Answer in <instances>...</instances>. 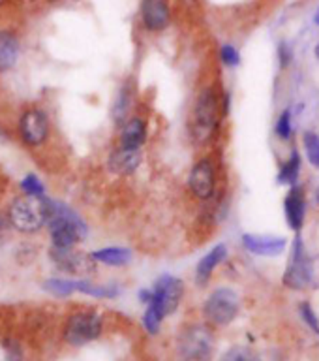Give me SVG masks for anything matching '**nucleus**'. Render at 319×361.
<instances>
[{
    "mask_svg": "<svg viewBox=\"0 0 319 361\" xmlns=\"http://www.w3.org/2000/svg\"><path fill=\"white\" fill-rule=\"evenodd\" d=\"M49 233L53 248L68 250L77 241L87 235V226L75 211L61 202H51L49 200Z\"/></svg>",
    "mask_w": 319,
    "mask_h": 361,
    "instance_id": "1",
    "label": "nucleus"
},
{
    "mask_svg": "<svg viewBox=\"0 0 319 361\" xmlns=\"http://www.w3.org/2000/svg\"><path fill=\"white\" fill-rule=\"evenodd\" d=\"M220 113H222V104H220L218 90L214 87L203 89L194 104L190 121L192 137L197 143H208L213 140L214 132L218 128Z\"/></svg>",
    "mask_w": 319,
    "mask_h": 361,
    "instance_id": "2",
    "label": "nucleus"
},
{
    "mask_svg": "<svg viewBox=\"0 0 319 361\" xmlns=\"http://www.w3.org/2000/svg\"><path fill=\"white\" fill-rule=\"evenodd\" d=\"M49 219V200L44 196L19 197L11 203L10 220L19 231H38Z\"/></svg>",
    "mask_w": 319,
    "mask_h": 361,
    "instance_id": "3",
    "label": "nucleus"
},
{
    "mask_svg": "<svg viewBox=\"0 0 319 361\" xmlns=\"http://www.w3.org/2000/svg\"><path fill=\"white\" fill-rule=\"evenodd\" d=\"M177 352L182 361H208L214 352V337L201 324L184 327L177 341Z\"/></svg>",
    "mask_w": 319,
    "mask_h": 361,
    "instance_id": "4",
    "label": "nucleus"
},
{
    "mask_svg": "<svg viewBox=\"0 0 319 361\" xmlns=\"http://www.w3.org/2000/svg\"><path fill=\"white\" fill-rule=\"evenodd\" d=\"M241 310V299L233 288H216L203 305V314L214 326H230Z\"/></svg>",
    "mask_w": 319,
    "mask_h": 361,
    "instance_id": "5",
    "label": "nucleus"
},
{
    "mask_svg": "<svg viewBox=\"0 0 319 361\" xmlns=\"http://www.w3.org/2000/svg\"><path fill=\"white\" fill-rule=\"evenodd\" d=\"M312 279H314V264H312V258H310L306 248H304L303 239L295 237L292 248V259H289V264H287L286 271H284L282 282L289 290L299 292V290L308 288Z\"/></svg>",
    "mask_w": 319,
    "mask_h": 361,
    "instance_id": "6",
    "label": "nucleus"
},
{
    "mask_svg": "<svg viewBox=\"0 0 319 361\" xmlns=\"http://www.w3.org/2000/svg\"><path fill=\"white\" fill-rule=\"evenodd\" d=\"M101 329H104V318L98 312H92V310L77 312L68 318L64 338L72 346H83L100 337Z\"/></svg>",
    "mask_w": 319,
    "mask_h": 361,
    "instance_id": "7",
    "label": "nucleus"
},
{
    "mask_svg": "<svg viewBox=\"0 0 319 361\" xmlns=\"http://www.w3.org/2000/svg\"><path fill=\"white\" fill-rule=\"evenodd\" d=\"M152 292H154V298L149 305L165 318L179 309L180 299L184 295V282L173 275H162L152 288Z\"/></svg>",
    "mask_w": 319,
    "mask_h": 361,
    "instance_id": "8",
    "label": "nucleus"
},
{
    "mask_svg": "<svg viewBox=\"0 0 319 361\" xmlns=\"http://www.w3.org/2000/svg\"><path fill=\"white\" fill-rule=\"evenodd\" d=\"M188 188L197 200H208L216 190V164L211 157L197 160L188 175Z\"/></svg>",
    "mask_w": 319,
    "mask_h": 361,
    "instance_id": "9",
    "label": "nucleus"
},
{
    "mask_svg": "<svg viewBox=\"0 0 319 361\" xmlns=\"http://www.w3.org/2000/svg\"><path fill=\"white\" fill-rule=\"evenodd\" d=\"M141 21L149 32H162L171 23L168 0H141Z\"/></svg>",
    "mask_w": 319,
    "mask_h": 361,
    "instance_id": "10",
    "label": "nucleus"
},
{
    "mask_svg": "<svg viewBox=\"0 0 319 361\" xmlns=\"http://www.w3.org/2000/svg\"><path fill=\"white\" fill-rule=\"evenodd\" d=\"M242 247L246 248L248 252L256 254V256H280L287 248V239L280 235H261V233H244L242 235Z\"/></svg>",
    "mask_w": 319,
    "mask_h": 361,
    "instance_id": "11",
    "label": "nucleus"
},
{
    "mask_svg": "<svg viewBox=\"0 0 319 361\" xmlns=\"http://www.w3.org/2000/svg\"><path fill=\"white\" fill-rule=\"evenodd\" d=\"M284 214H286V222L295 233L303 230L304 216H306V196L301 185L289 186L284 197Z\"/></svg>",
    "mask_w": 319,
    "mask_h": 361,
    "instance_id": "12",
    "label": "nucleus"
},
{
    "mask_svg": "<svg viewBox=\"0 0 319 361\" xmlns=\"http://www.w3.org/2000/svg\"><path fill=\"white\" fill-rule=\"evenodd\" d=\"M49 134V121L44 111L30 109L21 117V135L28 145H39L44 143Z\"/></svg>",
    "mask_w": 319,
    "mask_h": 361,
    "instance_id": "13",
    "label": "nucleus"
},
{
    "mask_svg": "<svg viewBox=\"0 0 319 361\" xmlns=\"http://www.w3.org/2000/svg\"><path fill=\"white\" fill-rule=\"evenodd\" d=\"M51 256H53V259H55V264L58 265L62 271H66V273L85 275V273L94 271L96 259L92 258V256H85V254L81 252H73L72 248H68V250L53 248Z\"/></svg>",
    "mask_w": 319,
    "mask_h": 361,
    "instance_id": "14",
    "label": "nucleus"
},
{
    "mask_svg": "<svg viewBox=\"0 0 319 361\" xmlns=\"http://www.w3.org/2000/svg\"><path fill=\"white\" fill-rule=\"evenodd\" d=\"M141 160H143L141 149H124V147H120V149L111 152V157L107 160V166H109L113 173L130 175L139 168Z\"/></svg>",
    "mask_w": 319,
    "mask_h": 361,
    "instance_id": "15",
    "label": "nucleus"
},
{
    "mask_svg": "<svg viewBox=\"0 0 319 361\" xmlns=\"http://www.w3.org/2000/svg\"><path fill=\"white\" fill-rule=\"evenodd\" d=\"M227 258V247H225L224 243H218L216 247H213L208 250L205 256H203L196 265V282L197 284H207L208 279L213 276V273L216 271L224 259Z\"/></svg>",
    "mask_w": 319,
    "mask_h": 361,
    "instance_id": "16",
    "label": "nucleus"
},
{
    "mask_svg": "<svg viewBox=\"0 0 319 361\" xmlns=\"http://www.w3.org/2000/svg\"><path fill=\"white\" fill-rule=\"evenodd\" d=\"M146 141V121L143 117H132L126 121L120 132V147L141 149Z\"/></svg>",
    "mask_w": 319,
    "mask_h": 361,
    "instance_id": "17",
    "label": "nucleus"
},
{
    "mask_svg": "<svg viewBox=\"0 0 319 361\" xmlns=\"http://www.w3.org/2000/svg\"><path fill=\"white\" fill-rule=\"evenodd\" d=\"M90 256H92L96 262L111 265V267H123V265H128L130 262H132V250L126 247L100 248V250H94Z\"/></svg>",
    "mask_w": 319,
    "mask_h": 361,
    "instance_id": "18",
    "label": "nucleus"
},
{
    "mask_svg": "<svg viewBox=\"0 0 319 361\" xmlns=\"http://www.w3.org/2000/svg\"><path fill=\"white\" fill-rule=\"evenodd\" d=\"M301 168H303V158L299 151L293 149L292 154L278 169V183L284 186H295L299 185V177H301Z\"/></svg>",
    "mask_w": 319,
    "mask_h": 361,
    "instance_id": "19",
    "label": "nucleus"
},
{
    "mask_svg": "<svg viewBox=\"0 0 319 361\" xmlns=\"http://www.w3.org/2000/svg\"><path fill=\"white\" fill-rule=\"evenodd\" d=\"M19 56V42L13 34L0 30V72L10 70Z\"/></svg>",
    "mask_w": 319,
    "mask_h": 361,
    "instance_id": "20",
    "label": "nucleus"
},
{
    "mask_svg": "<svg viewBox=\"0 0 319 361\" xmlns=\"http://www.w3.org/2000/svg\"><path fill=\"white\" fill-rule=\"evenodd\" d=\"M130 106H132V92H130L128 85H124L120 92H118L117 100H115V106H113V118H115V123L123 124L126 121Z\"/></svg>",
    "mask_w": 319,
    "mask_h": 361,
    "instance_id": "21",
    "label": "nucleus"
},
{
    "mask_svg": "<svg viewBox=\"0 0 319 361\" xmlns=\"http://www.w3.org/2000/svg\"><path fill=\"white\" fill-rule=\"evenodd\" d=\"M47 292L55 293L58 298H66L70 293L77 292V281H68V279H51L44 284Z\"/></svg>",
    "mask_w": 319,
    "mask_h": 361,
    "instance_id": "22",
    "label": "nucleus"
},
{
    "mask_svg": "<svg viewBox=\"0 0 319 361\" xmlns=\"http://www.w3.org/2000/svg\"><path fill=\"white\" fill-rule=\"evenodd\" d=\"M303 143L308 162L312 164L314 168H319V135L315 134V132H304Z\"/></svg>",
    "mask_w": 319,
    "mask_h": 361,
    "instance_id": "23",
    "label": "nucleus"
},
{
    "mask_svg": "<svg viewBox=\"0 0 319 361\" xmlns=\"http://www.w3.org/2000/svg\"><path fill=\"white\" fill-rule=\"evenodd\" d=\"M220 361H261L259 355L254 352V350L246 348V346H235V348H230L225 352Z\"/></svg>",
    "mask_w": 319,
    "mask_h": 361,
    "instance_id": "24",
    "label": "nucleus"
},
{
    "mask_svg": "<svg viewBox=\"0 0 319 361\" xmlns=\"http://www.w3.org/2000/svg\"><path fill=\"white\" fill-rule=\"evenodd\" d=\"M275 132L282 141H287L289 137H292L293 124H292V111H289V109H284V111L280 113V117H278V121H276Z\"/></svg>",
    "mask_w": 319,
    "mask_h": 361,
    "instance_id": "25",
    "label": "nucleus"
},
{
    "mask_svg": "<svg viewBox=\"0 0 319 361\" xmlns=\"http://www.w3.org/2000/svg\"><path fill=\"white\" fill-rule=\"evenodd\" d=\"M162 320L163 316L158 312L154 307H151V305H146V310L145 314H143V326H145V329L151 335H156L158 331H160V326H162Z\"/></svg>",
    "mask_w": 319,
    "mask_h": 361,
    "instance_id": "26",
    "label": "nucleus"
},
{
    "mask_svg": "<svg viewBox=\"0 0 319 361\" xmlns=\"http://www.w3.org/2000/svg\"><path fill=\"white\" fill-rule=\"evenodd\" d=\"M220 61H222L224 66L235 68L241 64V53H239V49H237L235 45L224 44L222 45V49H220Z\"/></svg>",
    "mask_w": 319,
    "mask_h": 361,
    "instance_id": "27",
    "label": "nucleus"
},
{
    "mask_svg": "<svg viewBox=\"0 0 319 361\" xmlns=\"http://www.w3.org/2000/svg\"><path fill=\"white\" fill-rule=\"evenodd\" d=\"M299 314H301V318H303L304 324H306V326H308L312 331L318 333V335H319V318H318V314H315L314 309H312V305H310L308 301H303V303H299Z\"/></svg>",
    "mask_w": 319,
    "mask_h": 361,
    "instance_id": "28",
    "label": "nucleus"
},
{
    "mask_svg": "<svg viewBox=\"0 0 319 361\" xmlns=\"http://www.w3.org/2000/svg\"><path fill=\"white\" fill-rule=\"evenodd\" d=\"M21 186H23V190L27 192V194H30V196H44V186H42L38 177H34V175L25 177Z\"/></svg>",
    "mask_w": 319,
    "mask_h": 361,
    "instance_id": "29",
    "label": "nucleus"
},
{
    "mask_svg": "<svg viewBox=\"0 0 319 361\" xmlns=\"http://www.w3.org/2000/svg\"><path fill=\"white\" fill-rule=\"evenodd\" d=\"M278 61H280L282 68H287L289 64H292L293 49H292V45L287 44V42H282V44L278 45Z\"/></svg>",
    "mask_w": 319,
    "mask_h": 361,
    "instance_id": "30",
    "label": "nucleus"
},
{
    "mask_svg": "<svg viewBox=\"0 0 319 361\" xmlns=\"http://www.w3.org/2000/svg\"><path fill=\"white\" fill-rule=\"evenodd\" d=\"M314 23H315V25H318V27H319V8H318V11H315V16H314Z\"/></svg>",
    "mask_w": 319,
    "mask_h": 361,
    "instance_id": "31",
    "label": "nucleus"
},
{
    "mask_svg": "<svg viewBox=\"0 0 319 361\" xmlns=\"http://www.w3.org/2000/svg\"><path fill=\"white\" fill-rule=\"evenodd\" d=\"M314 53H315V56H318V59H319V44H318V45H315V49H314Z\"/></svg>",
    "mask_w": 319,
    "mask_h": 361,
    "instance_id": "32",
    "label": "nucleus"
},
{
    "mask_svg": "<svg viewBox=\"0 0 319 361\" xmlns=\"http://www.w3.org/2000/svg\"><path fill=\"white\" fill-rule=\"evenodd\" d=\"M315 202L319 203V188H318V190H315Z\"/></svg>",
    "mask_w": 319,
    "mask_h": 361,
    "instance_id": "33",
    "label": "nucleus"
},
{
    "mask_svg": "<svg viewBox=\"0 0 319 361\" xmlns=\"http://www.w3.org/2000/svg\"><path fill=\"white\" fill-rule=\"evenodd\" d=\"M51 2H56V0H51Z\"/></svg>",
    "mask_w": 319,
    "mask_h": 361,
    "instance_id": "34",
    "label": "nucleus"
},
{
    "mask_svg": "<svg viewBox=\"0 0 319 361\" xmlns=\"http://www.w3.org/2000/svg\"><path fill=\"white\" fill-rule=\"evenodd\" d=\"M0 226H2V222H0Z\"/></svg>",
    "mask_w": 319,
    "mask_h": 361,
    "instance_id": "35",
    "label": "nucleus"
}]
</instances>
